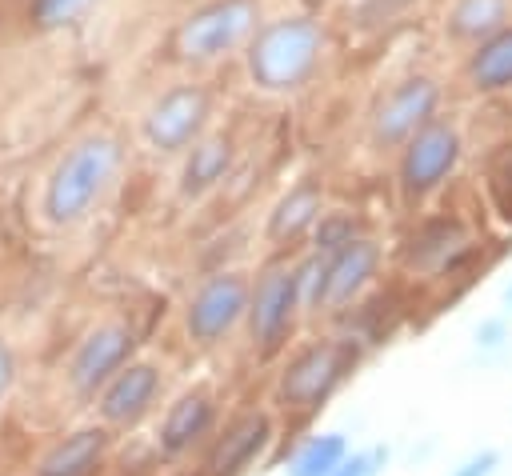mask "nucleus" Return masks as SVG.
<instances>
[{
    "instance_id": "nucleus-1",
    "label": "nucleus",
    "mask_w": 512,
    "mask_h": 476,
    "mask_svg": "<svg viewBox=\"0 0 512 476\" xmlns=\"http://www.w3.org/2000/svg\"><path fill=\"white\" fill-rule=\"evenodd\" d=\"M324 52V28L312 16H280L248 44V76L264 92H296L308 84Z\"/></svg>"
},
{
    "instance_id": "nucleus-2",
    "label": "nucleus",
    "mask_w": 512,
    "mask_h": 476,
    "mask_svg": "<svg viewBox=\"0 0 512 476\" xmlns=\"http://www.w3.org/2000/svg\"><path fill=\"white\" fill-rule=\"evenodd\" d=\"M120 172V144L112 136H88L52 168L44 184V216L48 224H76L92 212V204L112 188Z\"/></svg>"
},
{
    "instance_id": "nucleus-3",
    "label": "nucleus",
    "mask_w": 512,
    "mask_h": 476,
    "mask_svg": "<svg viewBox=\"0 0 512 476\" xmlns=\"http://www.w3.org/2000/svg\"><path fill=\"white\" fill-rule=\"evenodd\" d=\"M360 364V344L356 336H328V340H316L308 348H300L280 380H276V400L288 408V412H316L348 376L352 368Z\"/></svg>"
},
{
    "instance_id": "nucleus-4",
    "label": "nucleus",
    "mask_w": 512,
    "mask_h": 476,
    "mask_svg": "<svg viewBox=\"0 0 512 476\" xmlns=\"http://www.w3.org/2000/svg\"><path fill=\"white\" fill-rule=\"evenodd\" d=\"M304 308V296H300V280H296V264L288 260H276L268 264L256 284L248 288V336H252V348L260 356H272L284 348L292 324H296V312Z\"/></svg>"
},
{
    "instance_id": "nucleus-5",
    "label": "nucleus",
    "mask_w": 512,
    "mask_h": 476,
    "mask_svg": "<svg viewBox=\"0 0 512 476\" xmlns=\"http://www.w3.org/2000/svg\"><path fill=\"white\" fill-rule=\"evenodd\" d=\"M252 32H256V0H212L180 24L176 52L192 64H208L236 52Z\"/></svg>"
},
{
    "instance_id": "nucleus-6",
    "label": "nucleus",
    "mask_w": 512,
    "mask_h": 476,
    "mask_svg": "<svg viewBox=\"0 0 512 476\" xmlns=\"http://www.w3.org/2000/svg\"><path fill=\"white\" fill-rule=\"evenodd\" d=\"M460 152H464V140H460V128L452 120L432 116L424 128H416L404 140V152H400V188H404V196L420 200V196L436 192L456 172Z\"/></svg>"
},
{
    "instance_id": "nucleus-7",
    "label": "nucleus",
    "mask_w": 512,
    "mask_h": 476,
    "mask_svg": "<svg viewBox=\"0 0 512 476\" xmlns=\"http://www.w3.org/2000/svg\"><path fill=\"white\" fill-rule=\"evenodd\" d=\"M472 256L476 240L460 216H428L400 244V264L416 276H456L472 264Z\"/></svg>"
},
{
    "instance_id": "nucleus-8",
    "label": "nucleus",
    "mask_w": 512,
    "mask_h": 476,
    "mask_svg": "<svg viewBox=\"0 0 512 476\" xmlns=\"http://www.w3.org/2000/svg\"><path fill=\"white\" fill-rule=\"evenodd\" d=\"M248 280L240 272H212L200 280L184 308V332L196 344H216L224 340L244 316H248Z\"/></svg>"
},
{
    "instance_id": "nucleus-9",
    "label": "nucleus",
    "mask_w": 512,
    "mask_h": 476,
    "mask_svg": "<svg viewBox=\"0 0 512 476\" xmlns=\"http://www.w3.org/2000/svg\"><path fill=\"white\" fill-rule=\"evenodd\" d=\"M208 92L200 84H176L168 88L144 116V140L152 152H184L200 140L208 124Z\"/></svg>"
},
{
    "instance_id": "nucleus-10",
    "label": "nucleus",
    "mask_w": 512,
    "mask_h": 476,
    "mask_svg": "<svg viewBox=\"0 0 512 476\" xmlns=\"http://www.w3.org/2000/svg\"><path fill=\"white\" fill-rule=\"evenodd\" d=\"M136 352V332L128 324H96L68 356V384L80 396H96Z\"/></svg>"
},
{
    "instance_id": "nucleus-11",
    "label": "nucleus",
    "mask_w": 512,
    "mask_h": 476,
    "mask_svg": "<svg viewBox=\"0 0 512 476\" xmlns=\"http://www.w3.org/2000/svg\"><path fill=\"white\" fill-rule=\"evenodd\" d=\"M436 108H440V84L432 76H408L372 112V140L380 148H404V140L416 128H424L436 116Z\"/></svg>"
},
{
    "instance_id": "nucleus-12",
    "label": "nucleus",
    "mask_w": 512,
    "mask_h": 476,
    "mask_svg": "<svg viewBox=\"0 0 512 476\" xmlns=\"http://www.w3.org/2000/svg\"><path fill=\"white\" fill-rule=\"evenodd\" d=\"M376 268H380V244L368 236H356L344 248L328 252L324 256V284H320L312 312H340L352 300H360V292L372 284Z\"/></svg>"
},
{
    "instance_id": "nucleus-13",
    "label": "nucleus",
    "mask_w": 512,
    "mask_h": 476,
    "mask_svg": "<svg viewBox=\"0 0 512 476\" xmlns=\"http://www.w3.org/2000/svg\"><path fill=\"white\" fill-rule=\"evenodd\" d=\"M272 444V416L268 412H240L232 416L208 444L200 476H244L264 448Z\"/></svg>"
},
{
    "instance_id": "nucleus-14",
    "label": "nucleus",
    "mask_w": 512,
    "mask_h": 476,
    "mask_svg": "<svg viewBox=\"0 0 512 476\" xmlns=\"http://www.w3.org/2000/svg\"><path fill=\"white\" fill-rule=\"evenodd\" d=\"M164 380H160V368L148 364V360H128L100 392H96V408L104 416V424H116V428H132L140 424L156 396H160Z\"/></svg>"
},
{
    "instance_id": "nucleus-15",
    "label": "nucleus",
    "mask_w": 512,
    "mask_h": 476,
    "mask_svg": "<svg viewBox=\"0 0 512 476\" xmlns=\"http://www.w3.org/2000/svg\"><path fill=\"white\" fill-rule=\"evenodd\" d=\"M216 424V396L208 388H188L184 396H176L160 420L156 444L164 456H184L192 452Z\"/></svg>"
},
{
    "instance_id": "nucleus-16",
    "label": "nucleus",
    "mask_w": 512,
    "mask_h": 476,
    "mask_svg": "<svg viewBox=\"0 0 512 476\" xmlns=\"http://www.w3.org/2000/svg\"><path fill=\"white\" fill-rule=\"evenodd\" d=\"M104 452H108L104 428H76L36 460V476H96Z\"/></svg>"
},
{
    "instance_id": "nucleus-17",
    "label": "nucleus",
    "mask_w": 512,
    "mask_h": 476,
    "mask_svg": "<svg viewBox=\"0 0 512 476\" xmlns=\"http://www.w3.org/2000/svg\"><path fill=\"white\" fill-rule=\"evenodd\" d=\"M320 208H324L320 184H316V180H300V184L288 188V192L276 200V208L268 212V240L292 244V240L308 236V232L316 228V220L324 216Z\"/></svg>"
},
{
    "instance_id": "nucleus-18",
    "label": "nucleus",
    "mask_w": 512,
    "mask_h": 476,
    "mask_svg": "<svg viewBox=\"0 0 512 476\" xmlns=\"http://www.w3.org/2000/svg\"><path fill=\"white\" fill-rule=\"evenodd\" d=\"M472 92L492 96V92H512V24H504L500 32L484 36L464 68Z\"/></svg>"
},
{
    "instance_id": "nucleus-19",
    "label": "nucleus",
    "mask_w": 512,
    "mask_h": 476,
    "mask_svg": "<svg viewBox=\"0 0 512 476\" xmlns=\"http://www.w3.org/2000/svg\"><path fill=\"white\" fill-rule=\"evenodd\" d=\"M228 168H232V140L228 136L196 140L188 148V160H184V172H180V192L184 196H204L228 176Z\"/></svg>"
},
{
    "instance_id": "nucleus-20",
    "label": "nucleus",
    "mask_w": 512,
    "mask_h": 476,
    "mask_svg": "<svg viewBox=\"0 0 512 476\" xmlns=\"http://www.w3.org/2000/svg\"><path fill=\"white\" fill-rule=\"evenodd\" d=\"M508 12H512V0H456L448 8V32L456 40L480 44L484 36L508 24Z\"/></svg>"
},
{
    "instance_id": "nucleus-21",
    "label": "nucleus",
    "mask_w": 512,
    "mask_h": 476,
    "mask_svg": "<svg viewBox=\"0 0 512 476\" xmlns=\"http://www.w3.org/2000/svg\"><path fill=\"white\" fill-rule=\"evenodd\" d=\"M352 448H348V440H344V432H316V436H308L296 452H292V460H288V476H328L344 456H348Z\"/></svg>"
},
{
    "instance_id": "nucleus-22",
    "label": "nucleus",
    "mask_w": 512,
    "mask_h": 476,
    "mask_svg": "<svg viewBox=\"0 0 512 476\" xmlns=\"http://www.w3.org/2000/svg\"><path fill=\"white\" fill-rule=\"evenodd\" d=\"M96 0H32V24L40 32H56V28H68L76 24Z\"/></svg>"
},
{
    "instance_id": "nucleus-23",
    "label": "nucleus",
    "mask_w": 512,
    "mask_h": 476,
    "mask_svg": "<svg viewBox=\"0 0 512 476\" xmlns=\"http://www.w3.org/2000/svg\"><path fill=\"white\" fill-rule=\"evenodd\" d=\"M356 236H360V228H356L352 216H320L316 228H312V248L328 256V252L344 248V244L356 240Z\"/></svg>"
},
{
    "instance_id": "nucleus-24",
    "label": "nucleus",
    "mask_w": 512,
    "mask_h": 476,
    "mask_svg": "<svg viewBox=\"0 0 512 476\" xmlns=\"http://www.w3.org/2000/svg\"><path fill=\"white\" fill-rule=\"evenodd\" d=\"M384 464H388V448H360V452H348L328 476H376Z\"/></svg>"
},
{
    "instance_id": "nucleus-25",
    "label": "nucleus",
    "mask_w": 512,
    "mask_h": 476,
    "mask_svg": "<svg viewBox=\"0 0 512 476\" xmlns=\"http://www.w3.org/2000/svg\"><path fill=\"white\" fill-rule=\"evenodd\" d=\"M500 468V452L496 448H480L468 460H460L456 468H448V476H492Z\"/></svg>"
},
{
    "instance_id": "nucleus-26",
    "label": "nucleus",
    "mask_w": 512,
    "mask_h": 476,
    "mask_svg": "<svg viewBox=\"0 0 512 476\" xmlns=\"http://www.w3.org/2000/svg\"><path fill=\"white\" fill-rule=\"evenodd\" d=\"M408 4H412V0H364V4H360V20H364V24H384V20L400 16Z\"/></svg>"
},
{
    "instance_id": "nucleus-27",
    "label": "nucleus",
    "mask_w": 512,
    "mask_h": 476,
    "mask_svg": "<svg viewBox=\"0 0 512 476\" xmlns=\"http://www.w3.org/2000/svg\"><path fill=\"white\" fill-rule=\"evenodd\" d=\"M504 340H508V324H504V320H484V324L476 328V344H480L484 352L500 348Z\"/></svg>"
},
{
    "instance_id": "nucleus-28",
    "label": "nucleus",
    "mask_w": 512,
    "mask_h": 476,
    "mask_svg": "<svg viewBox=\"0 0 512 476\" xmlns=\"http://www.w3.org/2000/svg\"><path fill=\"white\" fill-rule=\"evenodd\" d=\"M12 380H16V356H12V348H8V340L0 336V400L8 396V388H12Z\"/></svg>"
},
{
    "instance_id": "nucleus-29",
    "label": "nucleus",
    "mask_w": 512,
    "mask_h": 476,
    "mask_svg": "<svg viewBox=\"0 0 512 476\" xmlns=\"http://www.w3.org/2000/svg\"><path fill=\"white\" fill-rule=\"evenodd\" d=\"M496 188H500V192H508L504 208H508V216H512V144H508V152L500 156V168H496Z\"/></svg>"
},
{
    "instance_id": "nucleus-30",
    "label": "nucleus",
    "mask_w": 512,
    "mask_h": 476,
    "mask_svg": "<svg viewBox=\"0 0 512 476\" xmlns=\"http://www.w3.org/2000/svg\"><path fill=\"white\" fill-rule=\"evenodd\" d=\"M508 304H512V284H508Z\"/></svg>"
},
{
    "instance_id": "nucleus-31",
    "label": "nucleus",
    "mask_w": 512,
    "mask_h": 476,
    "mask_svg": "<svg viewBox=\"0 0 512 476\" xmlns=\"http://www.w3.org/2000/svg\"><path fill=\"white\" fill-rule=\"evenodd\" d=\"M180 476H188V472H180Z\"/></svg>"
}]
</instances>
